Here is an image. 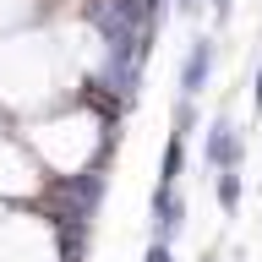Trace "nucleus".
<instances>
[{"instance_id":"nucleus-11","label":"nucleus","mask_w":262,"mask_h":262,"mask_svg":"<svg viewBox=\"0 0 262 262\" xmlns=\"http://www.w3.org/2000/svg\"><path fill=\"white\" fill-rule=\"evenodd\" d=\"M0 213H6V202H0Z\"/></svg>"},{"instance_id":"nucleus-10","label":"nucleus","mask_w":262,"mask_h":262,"mask_svg":"<svg viewBox=\"0 0 262 262\" xmlns=\"http://www.w3.org/2000/svg\"><path fill=\"white\" fill-rule=\"evenodd\" d=\"M251 98H257V110H262V71H257V93H251Z\"/></svg>"},{"instance_id":"nucleus-2","label":"nucleus","mask_w":262,"mask_h":262,"mask_svg":"<svg viewBox=\"0 0 262 262\" xmlns=\"http://www.w3.org/2000/svg\"><path fill=\"white\" fill-rule=\"evenodd\" d=\"M202 159L213 164V169H241V159H246V142H241V131L229 126L224 115L208 126V142H202Z\"/></svg>"},{"instance_id":"nucleus-8","label":"nucleus","mask_w":262,"mask_h":262,"mask_svg":"<svg viewBox=\"0 0 262 262\" xmlns=\"http://www.w3.org/2000/svg\"><path fill=\"white\" fill-rule=\"evenodd\" d=\"M142 262H175V251H169V241H153L147 246V257Z\"/></svg>"},{"instance_id":"nucleus-9","label":"nucleus","mask_w":262,"mask_h":262,"mask_svg":"<svg viewBox=\"0 0 262 262\" xmlns=\"http://www.w3.org/2000/svg\"><path fill=\"white\" fill-rule=\"evenodd\" d=\"M213 16H219V22H224V16H229V0H213Z\"/></svg>"},{"instance_id":"nucleus-1","label":"nucleus","mask_w":262,"mask_h":262,"mask_svg":"<svg viewBox=\"0 0 262 262\" xmlns=\"http://www.w3.org/2000/svg\"><path fill=\"white\" fill-rule=\"evenodd\" d=\"M0 262H66V241L44 213H0Z\"/></svg>"},{"instance_id":"nucleus-7","label":"nucleus","mask_w":262,"mask_h":262,"mask_svg":"<svg viewBox=\"0 0 262 262\" xmlns=\"http://www.w3.org/2000/svg\"><path fill=\"white\" fill-rule=\"evenodd\" d=\"M191 126H196V104H191V98H180V104H175V137H186Z\"/></svg>"},{"instance_id":"nucleus-5","label":"nucleus","mask_w":262,"mask_h":262,"mask_svg":"<svg viewBox=\"0 0 262 262\" xmlns=\"http://www.w3.org/2000/svg\"><path fill=\"white\" fill-rule=\"evenodd\" d=\"M241 191H246L241 169H219V180H213V196H219V208L235 213V208H241Z\"/></svg>"},{"instance_id":"nucleus-3","label":"nucleus","mask_w":262,"mask_h":262,"mask_svg":"<svg viewBox=\"0 0 262 262\" xmlns=\"http://www.w3.org/2000/svg\"><path fill=\"white\" fill-rule=\"evenodd\" d=\"M186 229V196L175 186H159L153 191V241H175Z\"/></svg>"},{"instance_id":"nucleus-4","label":"nucleus","mask_w":262,"mask_h":262,"mask_svg":"<svg viewBox=\"0 0 262 262\" xmlns=\"http://www.w3.org/2000/svg\"><path fill=\"white\" fill-rule=\"evenodd\" d=\"M208 71H213V38H196L191 55H186V66H180V93L196 98V93H202V82H208Z\"/></svg>"},{"instance_id":"nucleus-6","label":"nucleus","mask_w":262,"mask_h":262,"mask_svg":"<svg viewBox=\"0 0 262 262\" xmlns=\"http://www.w3.org/2000/svg\"><path fill=\"white\" fill-rule=\"evenodd\" d=\"M180 169H186V137H169L164 142V164H159V186H175Z\"/></svg>"}]
</instances>
